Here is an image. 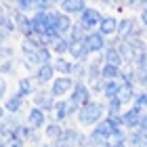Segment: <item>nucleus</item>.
<instances>
[{
    "instance_id": "nucleus-24",
    "label": "nucleus",
    "mask_w": 147,
    "mask_h": 147,
    "mask_svg": "<svg viewBox=\"0 0 147 147\" xmlns=\"http://www.w3.org/2000/svg\"><path fill=\"white\" fill-rule=\"evenodd\" d=\"M17 63L19 59H2V65H0V71L2 76H17Z\"/></svg>"
},
{
    "instance_id": "nucleus-29",
    "label": "nucleus",
    "mask_w": 147,
    "mask_h": 147,
    "mask_svg": "<svg viewBox=\"0 0 147 147\" xmlns=\"http://www.w3.org/2000/svg\"><path fill=\"white\" fill-rule=\"evenodd\" d=\"M145 137H147V135H145L143 130H139V128H137V130H130V132H128V145H130V147H139V145L145 141Z\"/></svg>"
},
{
    "instance_id": "nucleus-5",
    "label": "nucleus",
    "mask_w": 147,
    "mask_h": 147,
    "mask_svg": "<svg viewBox=\"0 0 147 147\" xmlns=\"http://www.w3.org/2000/svg\"><path fill=\"white\" fill-rule=\"evenodd\" d=\"M92 97H95V95H92V90H90L88 84H86V82H76V86H74V90L69 95V101L80 105V107H84V105H88V103L95 101Z\"/></svg>"
},
{
    "instance_id": "nucleus-13",
    "label": "nucleus",
    "mask_w": 147,
    "mask_h": 147,
    "mask_svg": "<svg viewBox=\"0 0 147 147\" xmlns=\"http://www.w3.org/2000/svg\"><path fill=\"white\" fill-rule=\"evenodd\" d=\"M23 107H25V97L19 95V92H13V95L4 101V105H2V109H4L6 113H11V116H17V113H21Z\"/></svg>"
},
{
    "instance_id": "nucleus-11",
    "label": "nucleus",
    "mask_w": 147,
    "mask_h": 147,
    "mask_svg": "<svg viewBox=\"0 0 147 147\" xmlns=\"http://www.w3.org/2000/svg\"><path fill=\"white\" fill-rule=\"evenodd\" d=\"M67 120H71V113H69V99H59L55 109L51 113V122H57V124H67Z\"/></svg>"
},
{
    "instance_id": "nucleus-15",
    "label": "nucleus",
    "mask_w": 147,
    "mask_h": 147,
    "mask_svg": "<svg viewBox=\"0 0 147 147\" xmlns=\"http://www.w3.org/2000/svg\"><path fill=\"white\" fill-rule=\"evenodd\" d=\"M69 57L74 59V61H84V63L90 61V51H88V46H86L84 40H82V42H71Z\"/></svg>"
},
{
    "instance_id": "nucleus-34",
    "label": "nucleus",
    "mask_w": 147,
    "mask_h": 147,
    "mask_svg": "<svg viewBox=\"0 0 147 147\" xmlns=\"http://www.w3.org/2000/svg\"><path fill=\"white\" fill-rule=\"evenodd\" d=\"M139 21H141V25L147 30V9H143L141 13H139Z\"/></svg>"
},
{
    "instance_id": "nucleus-32",
    "label": "nucleus",
    "mask_w": 147,
    "mask_h": 147,
    "mask_svg": "<svg viewBox=\"0 0 147 147\" xmlns=\"http://www.w3.org/2000/svg\"><path fill=\"white\" fill-rule=\"evenodd\" d=\"M6 147H25V145H28V143H23L21 141V139H17V137H9V139H6V141H2Z\"/></svg>"
},
{
    "instance_id": "nucleus-6",
    "label": "nucleus",
    "mask_w": 147,
    "mask_h": 147,
    "mask_svg": "<svg viewBox=\"0 0 147 147\" xmlns=\"http://www.w3.org/2000/svg\"><path fill=\"white\" fill-rule=\"evenodd\" d=\"M74 86H76V80H74L71 76H57L55 82L51 84V92L53 97H65V95H71Z\"/></svg>"
},
{
    "instance_id": "nucleus-10",
    "label": "nucleus",
    "mask_w": 147,
    "mask_h": 147,
    "mask_svg": "<svg viewBox=\"0 0 147 147\" xmlns=\"http://www.w3.org/2000/svg\"><path fill=\"white\" fill-rule=\"evenodd\" d=\"M143 113H145V109L130 105V107L122 113L124 128H126V130H137V128H139V124H141V116H143Z\"/></svg>"
},
{
    "instance_id": "nucleus-9",
    "label": "nucleus",
    "mask_w": 147,
    "mask_h": 147,
    "mask_svg": "<svg viewBox=\"0 0 147 147\" xmlns=\"http://www.w3.org/2000/svg\"><path fill=\"white\" fill-rule=\"evenodd\" d=\"M55 65H40V67L36 69V74H34V82H36V86L38 88H44L46 84H53L55 82Z\"/></svg>"
},
{
    "instance_id": "nucleus-35",
    "label": "nucleus",
    "mask_w": 147,
    "mask_h": 147,
    "mask_svg": "<svg viewBox=\"0 0 147 147\" xmlns=\"http://www.w3.org/2000/svg\"><path fill=\"white\" fill-rule=\"evenodd\" d=\"M139 130H143L145 135H147V111L141 116V124H139Z\"/></svg>"
},
{
    "instance_id": "nucleus-8",
    "label": "nucleus",
    "mask_w": 147,
    "mask_h": 147,
    "mask_svg": "<svg viewBox=\"0 0 147 147\" xmlns=\"http://www.w3.org/2000/svg\"><path fill=\"white\" fill-rule=\"evenodd\" d=\"M84 42L86 46H88V51H90V55H103L105 49H107V38H105L103 34H99V32H92V34H88L84 38Z\"/></svg>"
},
{
    "instance_id": "nucleus-2",
    "label": "nucleus",
    "mask_w": 147,
    "mask_h": 147,
    "mask_svg": "<svg viewBox=\"0 0 147 147\" xmlns=\"http://www.w3.org/2000/svg\"><path fill=\"white\" fill-rule=\"evenodd\" d=\"M80 139H82V132L78 124H65L63 135L53 143V147H80Z\"/></svg>"
},
{
    "instance_id": "nucleus-33",
    "label": "nucleus",
    "mask_w": 147,
    "mask_h": 147,
    "mask_svg": "<svg viewBox=\"0 0 147 147\" xmlns=\"http://www.w3.org/2000/svg\"><path fill=\"white\" fill-rule=\"evenodd\" d=\"M6 90H9V84H6V80L2 78V82H0V97H2L4 101L9 99V97H6Z\"/></svg>"
},
{
    "instance_id": "nucleus-26",
    "label": "nucleus",
    "mask_w": 147,
    "mask_h": 147,
    "mask_svg": "<svg viewBox=\"0 0 147 147\" xmlns=\"http://www.w3.org/2000/svg\"><path fill=\"white\" fill-rule=\"evenodd\" d=\"M101 74H103V78H105V80H120V76H122V69H120V67H116V65L105 63Z\"/></svg>"
},
{
    "instance_id": "nucleus-27",
    "label": "nucleus",
    "mask_w": 147,
    "mask_h": 147,
    "mask_svg": "<svg viewBox=\"0 0 147 147\" xmlns=\"http://www.w3.org/2000/svg\"><path fill=\"white\" fill-rule=\"evenodd\" d=\"M124 84H130V86H137V69L135 67H124L122 69V76H120Z\"/></svg>"
},
{
    "instance_id": "nucleus-25",
    "label": "nucleus",
    "mask_w": 147,
    "mask_h": 147,
    "mask_svg": "<svg viewBox=\"0 0 147 147\" xmlns=\"http://www.w3.org/2000/svg\"><path fill=\"white\" fill-rule=\"evenodd\" d=\"M86 36H88V32L76 21V23H74V28H71V32H69V40H71V42H82Z\"/></svg>"
},
{
    "instance_id": "nucleus-20",
    "label": "nucleus",
    "mask_w": 147,
    "mask_h": 147,
    "mask_svg": "<svg viewBox=\"0 0 147 147\" xmlns=\"http://www.w3.org/2000/svg\"><path fill=\"white\" fill-rule=\"evenodd\" d=\"M135 97H137V86H130V84H124V82H122L120 92H118L116 99H118L122 105H126V103H132V101H135Z\"/></svg>"
},
{
    "instance_id": "nucleus-22",
    "label": "nucleus",
    "mask_w": 147,
    "mask_h": 147,
    "mask_svg": "<svg viewBox=\"0 0 147 147\" xmlns=\"http://www.w3.org/2000/svg\"><path fill=\"white\" fill-rule=\"evenodd\" d=\"M120 86H122V80H107V82H105V90H103L105 101H111V99L118 97Z\"/></svg>"
},
{
    "instance_id": "nucleus-19",
    "label": "nucleus",
    "mask_w": 147,
    "mask_h": 147,
    "mask_svg": "<svg viewBox=\"0 0 147 147\" xmlns=\"http://www.w3.org/2000/svg\"><path fill=\"white\" fill-rule=\"evenodd\" d=\"M103 57H105V63H109V65H116V67H120V69L126 67L124 59H122V55H120V51L113 49V46H107V49H105Z\"/></svg>"
},
{
    "instance_id": "nucleus-37",
    "label": "nucleus",
    "mask_w": 147,
    "mask_h": 147,
    "mask_svg": "<svg viewBox=\"0 0 147 147\" xmlns=\"http://www.w3.org/2000/svg\"><path fill=\"white\" fill-rule=\"evenodd\" d=\"M103 147H113V145H109V143H107V145H103Z\"/></svg>"
},
{
    "instance_id": "nucleus-28",
    "label": "nucleus",
    "mask_w": 147,
    "mask_h": 147,
    "mask_svg": "<svg viewBox=\"0 0 147 147\" xmlns=\"http://www.w3.org/2000/svg\"><path fill=\"white\" fill-rule=\"evenodd\" d=\"M107 103V118H116V116H122V103L118 99H111V101H105Z\"/></svg>"
},
{
    "instance_id": "nucleus-31",
    "label": "nucleus",
    "mask_w": 147,
    "mask_h": 147,
    "mask_svg": "<svg viewBox=\"0 0 147 147\" xmlns=\"http://www.w3.org/2000/svg\"><path fill=\"white\" fill-rule=\"evenodd\" d=\"M0 53H2V59H17L15 57V46L13 44H4L2 49H0Z\"/></svg>"
},
{
    "instance_id": "nucleus-17",
    "label": "nucleus",
    "mask_w": 147,
    "mask_h": 147,
    "mask_svg": "<svg viewBox=\"0 0 147 147\" xmlns=\"http://www.w3.org/2000/svg\"><path fill=\"white\" fill-rule=\"evenodd\" d=\"M36 90H38V86H36V82H32V78H19L17 80V92H19V95H23L25 99L34 97Z\"/></svg>"
},
{
    "instance_id": "nucleus-3",
    "label": "nucleus",
    "mask_w": 147,
    "mask_h": 147,
    "mask_svg": "<svg viewBox=\"0 0 147 147\" xmlns=\"http://www.w3.org/2000/svg\"><path fill=\"white\" fill-rule=\"evenodd\" d=\"M103 19H105V15H101V13H99V9H92V6H88V9H86L82 15L78 17V23L82 25L88 34H92V32H99V25H101Z\"/></svg>"
},
{
    "instance_id": "nucleus-30",
    "label": "nucleus",
    "mask_w": 147,
    "mask_h": 147,
    "mask_svg": "<svg viewBox=\"0 0 147 147\" xmlns=\"http://www.w3.org/2000/svg\"><path fill=\"white\" fill-rule=\"evenodd\" d=\"M15 6L19 11L23 13V15H28V17H32L30 13L34 11V0H15Z\"/></svg>"
},
{
    "instance_id": "nucleus-4",
    "label": "nucleus",
    "mask_w": 147,
    "mask_h": 147,
    "mask_svg": "<svg viewBox=\"0 0 147 147\" xmlns=\"http://www.w3.org/2000/svg\"><path fill=\"white\" fill-rule=\"evenodd\" d=\"M57 101L59 99H55L51 90H44V88H38L34 92V97H32V105L38 107V109H42V111H46V113H53Z\"/></svg>"
},
{
    "instance_id": "nucleus-23",
    "label": "nucleus",
    "mask_w": 147,
    "mask_h": 147,
    "mask_svg": "<svg viewBox=\"0 0 147 147\" xmlns=\"http://www.w3.org/2000/svg\"><path fill=\"white\" fill-rule=\"evenodd\" d=\"M53 53H55L57 57H65V55H69V51H71V40L69 38H59L55 44H53Z\"/></svg>"
},
{
    "instance_id": "nucleus-21",
    "label": "nucleus",
    "mask_w": 147,
    "mask_h": 147,
    "mask_svg": "<svg viewBox=\"0 0 147 147\" xmlns=\"http://www.w3.org/2000/svg\"><path fill=\"white\" fill-rule=\"evenodd\" d=\"M135 23H137V19H135V17H124V19H120L118 38H120V40H128V36H130L132 28H135Z\"/></svg>"
},
{
    "instance_id": "nucleus-14",
    "label": "nucleus",
    "mask_w": 147,
    "mask_h": 147,
    "mask_svg": "<svg viewBox=\"0 0 147 147\" xmlns=\"http://www.w3.org/2000/svg\"><path fill=\"white\" fill-rule=\"evenodd\" d=\"M118 28H120V19L111 17V15H105V19L101 21V25H99V34H103L105 38H116Z\"/></svg>"
},
{
    "instance_id": "nucleus-38",
    "label": "nucleus",
    "mask_w": 147,
    "mask_h": 147,
    "mask_svg": "<svg viewBox=\"0 0 147 147\" xmlns=\"http://www.w3.org/2000/svg\"><path fill=\"white\" fill-rule=\"evenodd\" d=\"M0 147H6V145H4V143H0Z\"/></svg>"
},
{
    "instance_id": "nucleus-1",
    "label": "nucleus",
    "mask_w": 147,
    "mask_h": 147,
    "mask_svg": "<svg viewBox=\"0 0 147 147\" xmlns=\"http://www.w3.org/2000/svg\"><path fill=\"white\" fill-rule=\"evenodd\" d=\"M107 118V103L103 101H92L88 105H84V107H80L78 116H76V124L86 128V126H90V128H95L99 122H103V120Z\"/></svg>"
},
{
    "instance_id": "nucleus-7",
    "label": "nucleus",
    "mask_w": 147,
    "mask_h": 147,
    "mask_svg": "<svg viewBox=\"0 0 147 147\" xmlns=\"http://www.w3.org/2000/svg\"><path fill=\"white\" fill-rule=\"evenodd\" d=\"M25 122H28L34 130H44L46 124H49V116H46V111L38 109V107H32L28 109V113H25Z\"/></svg>"
},
{
    "instance_id": "nucleus-16",
    "label": "nucleus",
    "mask_w": 147,
    "mask_h": 147,
    "mask_svg": "<svg viewBox=\"0 0 147 147\" xmlns=\"http://www.w3.org/2000/svg\"><path fill=\"white\" fill-rule=\"evenodd\" d=\"M53 65H55V71L59 76H71L74 78V67H76L74 61H69V59H65V57H57Z\"/></svg>"
},
{
    "instance_id": "nucleus-12",
    "label": "nucleus",
    "mask_w": 147,
    "mask_h": 147,
    "mask_svg": "<svg viewBox=\"0 0 147 147\" xmlns=\"http://www.w3.org/2000/svg\"><path fill=\"white\" fill-rule=\"evenodd\" d=\"M59 9H61V13H65V15H69V17H80L88 9V4H86L84 0H61V2H59Z\"/></svg>"
},
{
    "instance_id": "nucleus-36",
    "label": "nucleus",
    "mask_w": 147,
    "mask_h": 147,
    "mask_svg": "<svg viewBox=\"0 0 147 147\" xmlns=\"http://www.w3.org/2000/svg\"><path fill=\"white\" fill-rule=\"evenodd\" d=\"M113 147H130L128 141H124V143H118V145H113Z\"/></svg>"
},
{
    "instance_id": "nucleus-18",
    "label": "nucleus",
    "mask_w": 147,
    "mask_h": 147,
    "mask_svg": "<svg viewBox=\"0 0 147 147\" xmlns=\"http://www.w3.org/2000/svg\"><path fill=\"white\" fill-rule=\"evenodd\" d=\"M63 128H65L63 124H57V122H49V124H46V128L42 130V132H44V141H49V143H55L57 139L63 135Z\"/></svg>"
}]
</instances>
